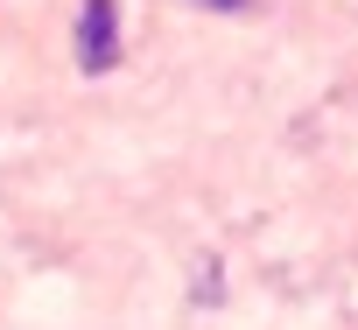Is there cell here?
I'll return each instance as SVG.
<instances>
[{
  "instance_id": "obj_1",
  "label": "cell",
  "mask_w": 358,
  "mask_h": 330,
  "mask_svg": "<svg viewBox=\"0 0 358 330\" xmlns=\"http://www.w3.org/2000/svg\"><path fill=\"white\" fill-rule=\"evenodd\" d=\"M113 57H120V8L113 0H85L78 8V71H113Z\"/></svg>"
},
{
  "instance_id": "obj_2",
  "label": "cell",
  "mask_w": 358,
  "mask_h": 330,
  "mask_svg": "<svg viewBox=\"0 0 358 330\" xmlns=\"http://www.w3.org/2000/svg\"><path fill=\"white\" fill-rule=\"evenodd\" d=\"M197 8H225V15H232V8H246V0H197Z\"/></svg>"
}]
</instances>
